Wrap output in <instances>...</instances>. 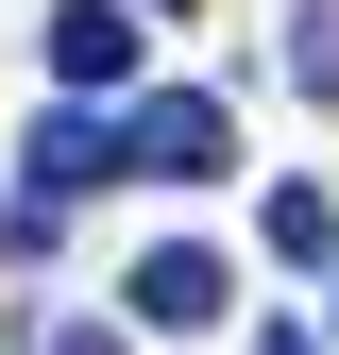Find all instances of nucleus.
I'll use <instances>...</instances> for the list:
<instances>
[{
	"mask_svg": "<svg viewBox=\"0 0 339 355\" xmlns=\"http://www.w3.org/2000/svg\"><path fill=\"white\" fill-rule=\"evenodd\" d=\"M119 136H136V169H153V187H204V169H238V119L204 102V85H170V102H136Z\"/></svg>",
	"mask_w": 339,
	"mask_h": 355,
	"instance_id": "f257e3e1",
	"label": "nucleus"
},
{
	"mask_svg": "<svg viewBox=\"0 0 339 355\" xmlns=\"http://www.w3.org/2000/svg\"><path fill=\"white\" fill-rule=\"evenodd\" d=\"M119 288H136V322H170V338H187V322H221V254H204V237H170V254H136Z\"/></svg>",
	"mask_w": 339,
	"mask_h": 355,
	"instance_id": "20e7f679",
	"label": "nucleus"
},
{
	"mask_svg": "<svg viewBox=\"0 0 339 355\" xmlns=\"http://www.w3.org/2000/svg\"><path fill=\"white\" fill-rule=\"evenodd\" d=\"M254 220H272V254H288V271H306V254L339 237V220H322V187H272V203H254Z\"/></svg>",
	"mask_w": 339,
	"mask_h": 355,
	"instance_id": "423d86ee",
	"label": "nucleus"
},
{
	"mask_svg": "<svg viewBox=\"0 0 339 355\" xmlns=\"http://www.w3.org/2000/svg\"><path fill=\"white\" fill-rule=\"evenodd\" d=\"M102 169H136V136H119V119H85V85H68V102L34 119V187L68 203V187H102Z\"/></svg>",
	"mask_w": 339,
	"mask_h": 355,
	"instance_id": "7ed1b4c3",
	"label": "nucleus"
},
{
	"mask_svg": "<svg viewBox=\"0 0 339 355\" xmlns=\"http://www.w3.org/2000/svg\"><path fill=\"white\" fill-rule=\"evenodd\" d=\"M136 34H153V0H136V17H119V0H68V17H51V68L102 102V85H136Z\"/></svg>",
	"mask_w": 339,
	"mask_h": 355,
	"instance_id": "f03ea898",
	"label": "nucleus"
},
{
	"mask_svg": "<svg viewBox=\"0 0 339 355\" xmlns=\"http://www.w3.org/2000/svg\"><path fill=\"white\" fill-rule=\"evenodd\" d=\"M51 355H119V322H68V338H51Z\"/></svg>",
	"mask_w": 339,
	"mask_h": 355,
	"instance_id": "0eeeda50",
	"label": "nucleus"
},
{
	"mask_svg": "<svg viewBox=\"0 0 339 355\" xmlns=\"http://www.w3.org/2000/svg\"><path fill=\"white\" fill-rule=\"evenodd\" d=\"M288 85H306V102H339V0H306V17H288Z\"/></svg>",
	"mask_w": 339,
	"mask_h": 355,
	"instance_id": "39448f33",
	"label": "nucleus"
}]
</instances>
